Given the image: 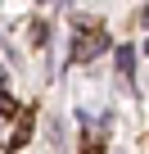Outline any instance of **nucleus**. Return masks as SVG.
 <instances>
[{
  "label": "nucleus",
  "instance_id": "f257e3e1",
  "mask_svg": "<svg viewBox=\"0 0 149 154\" xmlns=\"http://www.w3.org/2000/svg\"><path fill=\"white\" fill-rule=\"evenodd\" d=\"M104 45H109V36H104V32H86L82 41H72V63H86V59H95Z\"/></svg>",
  "mask_w": 149,
  "mask_h": 154
},
{
  "label": "nucleus",
  "instance_id": "f03ea898",
  "mask_svg": "<svg viewBox=\"0 0 149 154\" xmlns=\"http://www.w3.org/2000/svg\"><path fill=\"white\" fill-rule=\"evenodd\" d=\"M27 136H32V113H23V118H18V127H14V136H9V149H23V145H27Z\"/></svg>",
  "mask_w": 149,
  "mask_h": 154
},
{
  "label": "nucleus",
  "instance_id": "7ed1b4c3",
  "mask_svg": "<svg viewBox=\"0 0 149 154\" xmlns=\"http://www.w3.org/2000/svg\"><path fill=\"white\" fill-rule=\"evenodd\" d=\"M131 68H136V54L122 45V50H118V72H122V77H131Z\"/></svg>",
  "mask_w": 149,
  "mask_h": 154
},
{
  "label": "nucleus",
  "instance_id": "20e7f679",
  "mask_svg": "<svg viewBox=\"0 0 149 154\" xmlns=\"http://www.w3.org/2000/svg\"><path fill=\"white\" fill-rule=\"evenodd\" d=\"M32 45H41V50L50 45V27L45 23H32Z\"/></svg>",
  "mask_w": 149,
  "mask_h": 154
},
{
  "label": "nucleus",
  "instance_id": "39448f33",
  "mask_svg": "<svg viewBox=\"0 0 149 154\" xmlns=\"http://www.w3.org/2000/svg\"><path fill=\"white\" fill-rule=\"evenodd\" d=\"M63 136H68V127H63V118H50V140H54V145H63Z\"/></svg>",
  "mask_w": 149,
  "mask_h": 154
},
{
  "label": "nucleus",
  "instance_id": "423d86ee",
  "mask_svg": "<svg viewBox=\"0 0 149 154\" xmlns=\"http://www.w3.org/2000/svg\"><path fill=\"white\" fill-rule=\"evenodd\" d=\"M0 113H5V118L14 113V95H9V91H0Z\"/></svg>",
  "mask_w": 149,
  "mask_h": 154
}]
</instances>
